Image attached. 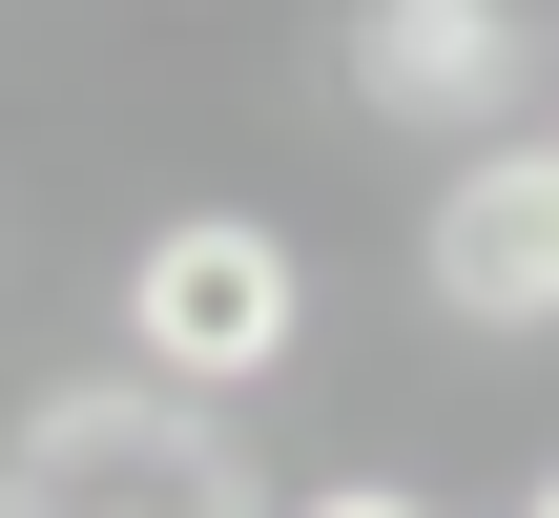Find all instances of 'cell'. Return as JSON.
Here are the masks:
<instances>
[{
  "instance_id": "7a4b0ae2",
  "label": "cell",
  "mask_w": 559,
  "mask_h": 518,
  "mask_svg": "<svg viewBox=\"0 0 559 518\" xmlns=\"http://www.w3.org/2000/svg\"><path fill=\"white\" fill-rule=\"evenodd\" d=\"M290 332H311V270H290V228H249V208H187V228H145L124 249V374H166V395H249V374H290Z\"/></svg>"
},
{
  "instance_id": "6da1fadb",
  "label": "cell",
  "mask_w": 559,
  "mask_h": 518,
  "mask_svg": "<svg viewBox=\"0 0 559 518\" xmlns=\"http://www.w3.org/2000/svg\"><path fill=\"white\" fill-rule=\"evenodd\" d=\"M0 518H270V478L228 457L207 395H166V374H62V395H21V436H0Z\"/></svg>"
},
{
  "instance_id": "3957f363",
  "label": "cell",
  "mask_w": 559,
  "mask_h": 518,
  "mask_svg": "<svg viewBox=\"0 0 559 518\" xmlns=\"http://www.w3.org/2000/svg\"><path fill=\"white\" fill-rule=\"evenodd\" d=\"M415 270H436V311H456V332H559V145L456 166V187H436V228H415Z\"/></svg>"
},
{
  "instance_id": "277c9868",
  "label": "cell",
  "mask_w": 559,
  "mask_h": 518,
  "mask_svg": "<svg viewBox=\"0 0 559 518\" xmlns=\"http://www.w3.org/2000/svg\"><path fill=\"white\" fill-rule=\"evenodd\" d=\"M539 21L519 0H353V104L373 125H519Z\"/></svg>"
},
{
  "instance_id": "5b68a950",
  "label": "cell",
  "mask_w": 559,
  "mask_h": 518,
  "mask_svg": "<svg viewBox=\"0 0 559 518\" xmlns=\"http://www.w3.org/2000/svg\"><path fill=\"white\" fill-rule=\"evenodd\" d=\"M290 518H436V498H394V478H332V498H290Z\"/></svg>"
},
{
  "instance_id": "8992f818",
  "label": "cell",
  "mask_w": 559,
  "mask_h": 518,
  "mask_svg": "<svg viewBox=\"0 0 559 518\" xmlns=\"http://www.w3.org/2000/svg\"><path fill=\"white\" fill-rule=\"evenodd\" d=\"M519 518H559V478H539V498H519Z\"/></svg>"
}]
</instances>
